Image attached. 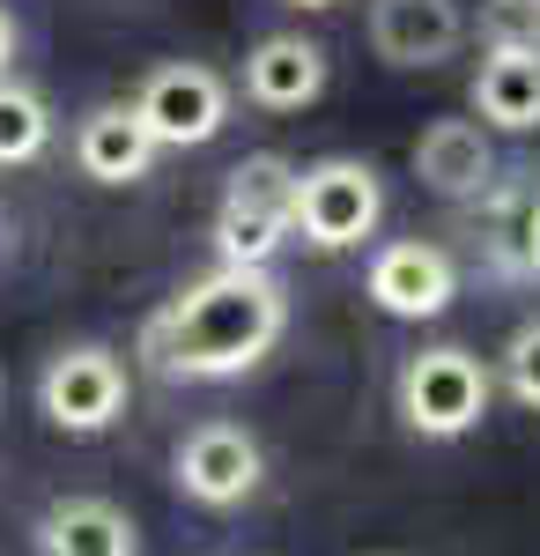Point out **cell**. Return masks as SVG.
Returning a JSON list of instances; mask_svg holds the SVG:
<instances>
[{"label":"cell","mask_w":540,"mask_h":556,"mask_svg":"<svg viewBox=\"0 0 540 556\" xmlns=\"http://www.w3.org/2000/svg\"><path fill=\"white\" fill-rule=\"evenodd\" d=\"M290 327V290L274 267H222L215 260L201 282H185L178 298L141 327V356L156 379H245Z\"/></svg>","instance_id":"cell-1"},{"label":"cell","mask_w":540,"mask_h":556,"mask_svg":"<svg viewBox=\"0 0 540 556\" xmlns=\"http://www.w3.org/2000/svg\"><path fill=\"white\" fill-rule=\"evenodd\" d=\"M296 238V164L259 149L245 156L222 201H215V260L222 267H274V253Z\"/></svg>","instance_id":"cell-2"},{"label":"cell","mask_w":540,"mask_h":556,"mask_svg":"<svg viewBox=\"0 0 540 556\" xmlns=\"http://www.w3.org/2000/svg\"><path fill=\"white\" fill-rule=\"evenodd\" d=\"M489 364L474 356V349H415L408 364H400V424L415 430V438H466V430L489 416Z\"/></svg>","instance_id":"cell-3"},{"label":"cell","mask_w":540,"mask_h":556,"mask_svg":"<svg viewBox=\"0 0 540 556\" xmlns=\"http://www.w3.org/2000/svg\"><path fill=\"white\" fill-rule=\"evenodd\" d=\"M385 215V186L363 156H319L296 172V238L311 253H348L363 245Z\"/></svg>","instance_id":"cell-4"},{"label":"cell","mask_w":540,"mask_h":556,"mask_svg":"<svg viewBox=\"0 0 540 556\" xmlns=\"http://www.w3.org/2000/svg\"><path fill=\"white\" fill-rule=\"evenodd\" d=\"M133 112L156 134V149H201V141H215L230 127V83L215 67H201V60H164V67L141 75Z\"/></svg>","instance_id":"cell-5"},{"label":"cell","mask_w":540,"mask_h":556,"mask_svg":"<svg viewBox=\"0 0 540 556\" xmlns=\"http://www.w3.org/2000/svg\"><path fill=\"white\" fill-rule=\"evenodd\" d=\"M38 408L52 430L67 438H97L126 416V364L104 342H75L60 349L52 364L38 371Z\"/></svg>","instance_id":"cell-6"},{"label":"cell","mask_w":540,"mask_h":556,"mask_svg":"<svg viewBox=\"0 0 540 556\" xmlns=\"http://www.w3.org/2000/svg\"><path fill=\"white\" fill-rule=\"evenodd\" d=\"M474 245H481V267L511 282V290H533L540 282V172H497L489 193H481V215H474Z\"/></svg>","instance_id":"cell-7"},{"label":"cell","mask_w":540,"mask_h":556,"mask_svg":"<svg viewBox=\"0 0 540 556\" xmlns=\"http://www.w3.org/2000/svg\"><path fill=\"white\" fill-rule=\"evenodd\" d=\"M259 438L245 424H201L178 438V453H170V482H178V497H193L201 513H230V505H245L252 490H259Z\"/></svg>","instance_id":"cell-8"},{"label":"cell","mask_w":540,"mask_h":556,"mask_svg":"<svg viewBox=\"0 0 540 556\" xmlns=\"http://www.w3.org/2000/svg\"><path fill=\"white\" fill-rule=\"evenodd\" d=\"M452 298H459V267L429 238H400L371 260V304L393 319H437V312H452Z\"/></svg>","instance_id":"cell-9"},{"label":"cell","mask_w":540,"mask_h":556,"mask_svg":"<svg viewBox=\"0 0 540 556\" xmlns=\"http://www.w3.org/2000/svg\"><path fill=\"white\" fill-rule=\"evenodd\" d=\"M466 38L459 0H371V52L385 67H437Z\"/></svg>","instance_id":"cell-10"},{"label":"cell","mask_w":540,"mask_h":556,"mask_svg":"<svg viewBox=\"0 0 540 556\" xmlns=\"http://www.w3.org/2000/svg\"><path fill=\"white\" fill-rule=\"evenodd\" d=\"M408 164L437 201H481L489 178H497V149H489V134L474 119H429Z\"/></svg>","instance_id":"cell-11"},{"label":"cell","mask_w":540,"mask_h":556,"mask_svg":"<svg viewBox=\"0 0 540 556\" xmlns=\"http://www.w3.org/2000/svg\"><path fill=\"white\" fill-rule=\"evenodd\" d=\"M156 134L141 127V112L133 104H97V112H82V127H75V164H82V178H97V186H141V178L156 172Z\"/></svg>","instance_id":"cell-12"},{"label":"cell","mask_w":540,"mask_h":556,"mask_svg":"<svg viewBox=\"0 0 540 556\" xmlns=\"http://www.w3.org/2000/svg\"><path fill=\"white\" fill-rule=\"evenodd\" d=\"M30 534L38 556H141V534L112 497H52Z\"/></svg>","instance_id":"cell-13"},{"label":"cell","mask_w":540,"mask_h":556,"mask_svg":"<svg viewBox=\"0 0 540 556\" xmlns=\"http://www.w3.org/2000/svg\"><path fill=\"white\" fill-rule=\"evenodd\" d=\"M319 89H326V52L311 38H259L245 52V97L259 112H304V104H319Z\"/></svg>","instance_id":"cell-14"},{"label":"cell","mask_w":540,"mask_h":556,"mask_svg":"<svg viewBox=\"0 0 540 556\" xmlns=\"http://www.w3.org/2000/svg\"><path fill=\"white\" fill-rule=\"evenodd\" d=\"M474 112H481V127L533 134L540 127V52L489 45V60H481V75H474Z\"/></svg>","instance_id":"cell-15"},{"label":"cell","mask_w":540,"mask_h":556,"mask_svg":"<svg viewBox=\"0 0 540 556\" xmlns=\"http://www.w3.org/2000/svg\"><path fill=\"white\" fill-rule=\"evenodd\" d=\"M44 149H52V104H44L30 83L0 75V164H8V172H15V164H38Z\"/></svg>","instance_id":"cell-16"},{"label":"cell","mask_w":540,"mask_h":556,"mask_svg":"<svg viewBox=\"0 0 540 556\" xmlns=\"http://www.w3.org/2000/svg\"><path fill=\"white\" fill-rule=\"evenodd\" d=\"M481 45L540 52V0H489L481 8Z\"/></svg>","instance_id":"cell-17"},{"label":"cell","mask_w":540,"mask_h":556,"mask_svg":"<svg viewBox=\"0 0 540 556\" xmlns=\"http://www.w3.org/2000/svg\"><path fill=\"white\" fill-rule=\"evenodd\" d=\"M503 386L518 408H540V319H526L511 342H503Z\"/></svg>","instance_id":"cell-18"},{"label":"cell","mask_w":540,"mask_h":556,"mask_svg":"<svg viewBox=\"0 0 540 556\" xmlns=\"http://www.w3.org/2000/svg\"><path fill=\"white\" fill-rule=\"evenodd\" d=\"M8 67H15V15L0 8V75H8Z\"/></svg>","instance_id":"cell-19"},{"label":"cell","mask_w":540,"mask_h":556,"mask_svg":"<svg viewBox=\"0 0 540 556\" xmlns=\"http://www.w3.org/2000/svg\"><path fill=\"white\" fill-rule=\"evenodd\" d=\"M296 8H333V0H296Z\"/></svg>","instance_id":"cell-20"}]
</instances>
